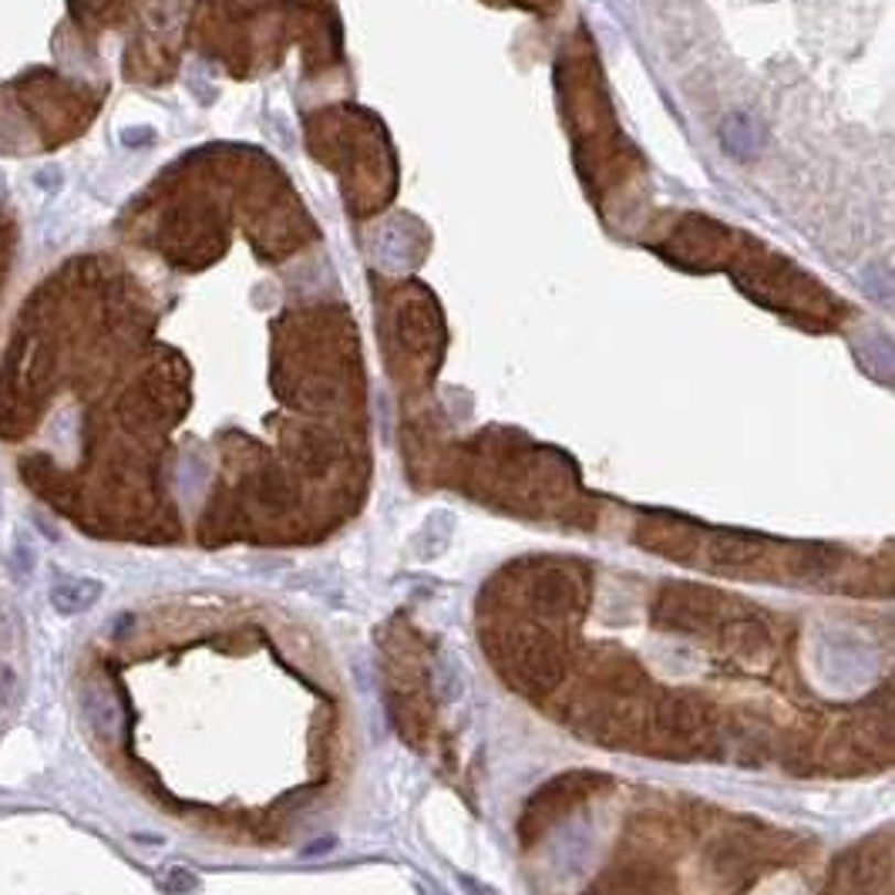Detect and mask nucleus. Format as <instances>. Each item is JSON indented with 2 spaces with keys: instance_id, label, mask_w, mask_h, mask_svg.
<instances>
[{
  "instance_id": "10",
  "label": "nucleus",
  "mask_w": 895,
  "mask_h": 895,
  "mask_svg": "<svg viewBox=\"0 0 895 895\" xmlns=\"http://www.w3.org/2000/svg\"><path fill=\"white\" fill-rule=\"evenodd\" d=\"M885 875H888V849L878 842H862L835 862L828 895H875Z\"/></svg>"
},
{
  "instance_id": "2",
  "label": "nucleus",
  "mask_w": 895,
  "mask_h": 895,
  "mask_svg": "<svg viewBox=\"0 0 895 895\" xmlns=\"http://www.w3.org/2000/svg\"><path fill=\"white\" fill-rule=\"evenodd\" d=\"M485 650L502 680L529 700H546L569 673L565 639L539 619L495 626L485 633Z\"/></svg>"
},
{
  "instance_id": "7",
  "label": "nucleus",
  "mask_w": 895,
  "mask_h": 895,
  "mask_svg": "<svg viewBox=\"0 0 895 895\" xmlns=\"http://www.w3.org/2000/svg\"><path fill=\"white\" fill-rule=\"evenodd\" d=\"M865 761H892L895 757V683L872 690L862 703H855L852 721L845 724Z\"/></svg>"
},
{
  "instance_id": "20",
  "label": "nucleus",
  "mask_w": 895,
  "mask_h": 895,
  "mask_svg": "<svg viewBox=\"0 0 895 895\" xmlns=\"http://www.w3.org/2000/svg\"><path fill=\"white\" fill-rule=\"evenodd\" d=\"M18 690V677L8 664H0V711H8V703L14 700Z\"/></svg>"
},
{
  "instance_id": "8",
  "label": "nucleus",
  "mask_w": 895,
  "mask_h": 895,
  "mask_svg": "<svg viewBox=\"0 0 895 895\" xmlns=\"http://www.w3.org/2000/svg\"><path fill=\"white\" fill-rule=\"evenodd\" d=\"M583 895H677V878L647 852H633L603 869Z\"/></svg>"
},
{
  "instance_id": "17",
  "label": "nucleus",
  "mask_w": 895,
  "mask_h": 895,
  "mask_svg": "<svg viewBox=\"0 0 895 895\" xmlns=\"http://www.w3.org/2000/svg\"><path fill=\"white\" fill-rule=\"evenodd\" d=\"M859 360L872 377H892L895 374V344L882 334L865 337L859 344Z\"/></svg>"
},
{
  "instance_id": "3",
  "label": "nucleus",
  "mask_w": 895,
  "mask_h": 895,
  "mask_svg": "<svg viewBox=\"0 0 895 895\" xmlns=\"http://www.w3.org/2000/svg\"><path fill=\"white\" fill-rule=\"evenodd\" d=\"M718 711L714 703L697 690H670L657 700H650L647 714V751L667 754V757H697L714 754L718 757Z\"/></svg>"
},
{
  "instance_id": "6",
  "label": "nucleus",
  "mask_w": 895,
  "mask_h": 895,
  "mask_svg": "<svg viewBox=\"0 0 895 895\" xmlns=\"http://www.w3.org/2000/svg\"><path fill=\"white\" fill-rule=\"evenodd\" d=\"M610 785L606 775L600 772H565L552 781H546L542 788H536V795L526 801L522 815H519V839L522 845H536L546 831L562 821L565 815H572L583 801H590L593 795H600Z\"/></svg>"
},
{
  "instance_id": "11",
  "label": "nucleus",
  "mask_w": 895,
  "mask_h": 895,
  "mask_svg": "<svg viewBox=\"0 0 895 895\" xmlns=\"http://www.w3.org/2000/svg\"><path fill=\"white\" fill-rule=\"evenodd\" d=\"M772 539L741 529H703L700 556L714 569H757L772 556Z\"/></svg>"
},
{
  "instance_id": "1",
  "label": "nucleus",
  "mask_w": 895,
  "mask_h": 895,
  "mask_svg": "<svg viewBox=\"0 0 895 895\" xmlns=\"http://www.w3.org/2000/svg\"><path fill=\"white\" fill-rule=\"evenodd\" d=\"M593 575L580 562H556V559H529L502 569L482 593V606H522L532 619L546 626H559L580 619L590 606Z\"/></svg>"
},
{
  "instance_id": "19",
  "label": "nucleus",
  "mask_w": 895,
  "mask_h": 895,
  "mask_svg": "<svg viewBox=\"0 0 895 895\" xmlns=\"http://www.w3.org/2000/svg\"><path fill=\"white\" fill-rule=\"evenodd\" d=\"M165 892H172V895H185V892H196L200 888V878L192 875V872H185V869H172L169 875H165Z\"/></svg>"
},
{
  "instance_id": "9",
  "label": "nucleus",
  "mask_w": 895,
  "mask_h": 895,
  "mask_svg": "<svg viewBox=\"0 0 895 895\" xmlns=\"http://www.w3.org/2000/svg\"><path fill=\"white\" fill-rule=\"evenodd\" d=\"M718 636V647L741 660V664H761L764 657H772L775 650V629L767 623V616L747 603H741V610L721 623V629L714 633Z\"/></svg>"
},
{
  "instance_id": "5",
  "label": "nucleus",
  "mask_w": 895,
  "mask_h": 895,
  "mask_svg": "<svg viewBox=\"0 0 895 895\" xmlns=\"http://www.w3.org/2000/svg\"><path fill=\"white\" fill-rule=\"evenodd\" d=\"M764 828L757 821H741L737 828L711 839L703 852V869L721 895H744L772 859V842H761Z\"/></svg>"
},
{
  "instance_id": "15",
  "label": "nucleus",
  "mask_w": 895,
  "mask_h": 895,
  "mask_svg": "<svg viewBox=\"0 0 895 895\" xmlns=\"http://www.w3.org/2000/svg\"><path fill=\"white\" fill-rule=\"evenodd\" d=\"M721 142H724V149L734 155V159H754L757 155V149H761V142H764V128L751 118V115H731L724 125H721Z\"/></svg>"
},
{
  "instance_id": "16",
  "label": "nucleus",
  "mask_w": 895,
  "mask_h": 895,
  "mask_svg": "<svg viewBox=\"0 0 895 895\" xmlns=\"http://www.w3.org/2000/svg\"><path fill=\"white\" fill-rule=\"evenodd\" d=\"M82 697H85V714H88V721L95 724V731H101V734L111 737V734L118 731L121 708L111 700L108 683H88Z\"/></svg>"
},
{
  "instance_id": "13",
  "label": "nucleus",
  "mask_w": 895,
  "mask_h": 895,
  "mask_svg": "<svg viewBox=\"0 0 895 895\" xmlns=\"http://www.w3.org/2000/svg\"><path fill=\"white\" fill-rule=\"evenodd\" d=\"M849 562V552L835 549V546H821V542H805L791 549L788 565L798 575H811V580H824V575H842Z\"/></svg>"
},
{
  "instance_id": "18",
  "label": "nucleus",
  "mask_w": 895,
  "mask_h": 895,
  "mask_svg": "<svg viewBox=\"0 0 895 895\" xmlns=\"http://www.w3.org/2000/svg\"><path fill=\"white\" fill-rule=\"evenodd\" d=\"M869 290H872L878 300H892V296H895V270L872 267V270H869Z\"/></svg>"
},
{
  "instance_id": "14",
  "label": "nucleus",
  "mask_w": 895,
  "mask_h": 895,
  "mask_svg": "<svg viewBox=\"0 0 895 895\" xmlns=\"http://www.w3.org/2000/svg\"><path fill=\"white\" fill-rule=\"evenodd\" d=\"M105 586L98 580H61L57 586H51V606L64 616H78L88 613L98 600H101Z\"/></svg>"
},
{
  "instance_id": "21",
  "label": "nucleus",
  "mask_w": 895,
  "mask_h": 895,
  "mask_svg": "<svg viewBox=\"0 0 895 895\" xmlns=\"http://www.w3.org/2000/svg\"><path fill=\"white\" fill-rule=\"evenodd\" d=\"M462 885H465L472 895H498L495 888H488V885H482V882H475V878H468V875H462Z\"/></svg>"
},
{
  "instance_id": "4",
  "label": "nucleus",
  "mask_w": 895,
  "mask_h": 895,
  "mask_svg": "<svg viewBox=\"0 0 895 895\" xmlns=\"http://www.w3.org/2000/svg\"><path fill=\"white\" fill-rule=\"evenodd\" d=\"M741 610V600H731L700 583H664L650 606V626L664 633L708 636L718 633L724 619Z\"/></svg>"
},
{
  "instance_id": "22",
  "label": "nucleus",
  "mask_w": 895,
  "mask_h": 895,
  "mask_svg": "<svg viewBox=\"0 0 895 895\" xmlns=\"http://www.w3.org/2000/svg\"><path fill=\"white\" fill-rule=\"evenodd\" d=\"M334 845H337L334 839H320L316 845H306V849H303V855H306V859H310V855H324V852H331Z\"/></svg>"
},
{
  "instance_id": "12",
  "label": "nucleus",
  "mask_w": 895,
  "mask_h": 895,
  "mask_svg": "<svg viewBox=\"0 0 895 895\" xmlns=\"http://www.w3.org/2000/svg\"><path fill=\"white\" fill-rule=\"evenodd\" d=\"M700 539H703V526L680 516H650L636 526L639 546L677 562H690L700 552Z\"/></svg>"
}]
</instances>
